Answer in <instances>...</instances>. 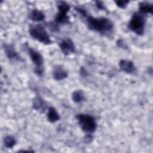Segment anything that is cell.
<instances>
[{
  "label": "cell",
  "instance_id": "obj_7",
  "mask_svg": "<svg viewBox=\"0 0 153 153\" xmlns=\"http://www.w3.org/2000/svg\"><path fill=\"white\" fill-rule=\"evenodd\" d=\"M59 48L63 54L67 56L75 52V47L73 41L70 38H66L60 42Z\"/></svg>",
  "mask_w": 153,
  "mask_h": 153
},
{
  "label": "cell",
  "instance_id": "obj_18",
  "mask_svg": "<svg viewBox=\"0 0 153 153\" xmlns=\"http://www.w3.org/2000/svg\"><path fill=\"white\" fill-rule=\"evenodd\" d=\"M79 74H80V75H81L82 76H83V77H86V76H87L88 75V71H87V69H86L84 67H83V66H82V67L80 68V69H79Z\"/></svg>",
  "mask_w": 153,
  "mask_h": 153
},
{
  "label": "cell",
  "instance_id": "obj_21",
  "mask_svg": "<svg viewBox=\"0 0 153 153\" xmlns=\"http://www.w3.org/2000/svg\"><path fill=\"white\" fill-rule=\"evenodd\" d=\"M23 151V152H26V151ZM29 151V152H30V151Z\"/></svg>",
  "mask_w": 153,
  "mask_h": 153
},
{
  "label": "cell",
  "instance_id": "obj_5",
  "mask_svg": "<svg viewBox=\"0 0 153 153\" xmlns=\"http://www.w3.org/2000/svg\"><path fill=\"white\" fill-rule=\"evenodd\" d=\"M27 48L30 58L35 65L34 72L38 76H42L44 73V59L42 56L39 52L35 50V49L29 47V46Z\"/></svg>",
  "mask_w": 153,
  "mask_h": 153
},
{
  "label": "cell",
  "instance_id": "obj_9",
  "mask_svg": "<svg viewBox=\"0 0 153 153\" xmlns=\"http://www.w3.org/2000/svg\"><path fill=\"white\" fill-rule=\"evenodd\" d=\"M119 66L122 71L127 74H133L136 72V68L131 60L122 59L119 62Z\"/></svg>",
  "mask_w": 153,
  "mask_h": 153
},
{
  "label": "cell",
  "instance_id": "obj_4",
  "mask_svg": "<svg viewBox=\"0 0 153 153\" xmlns=\"http://www.w3.org/2000/svg\"><path fill=\"white\" fill-rule=\"evenodd\" d=\"M30 36L34 39L45 45H49L52 43L49 35L45 28L40 25H32L29 28Z\"/></svg>",
  "mask_w": 153,
  "mask_h": 153
},
{
  "label": "cell",
  "instance_id": "obj_10",
  "mask_svg": "<svg viewBox=\"0 0 153 153\" xmlns=\"http://www.w3.org/2000/svg\"><path fill=\"white\" fill-rule=\"evenodd\" d=\"M32 106L35 110L41 113L44 112L47 108V103L39 95H36L33 99Z\"/></svg>",
  "mask_w": 153,
  "mask_h": 153
},
{
  "label": "cell",
  "instance_id": "obj_2",
  "mask_svg": "<svg viewBox=\"0 0 153 153\" xmlns=\"http://www.w3.org/2000/svg\"><path fill=\"white\" fill-rule=\"evenodd\" d=\"M76 118L81 129L86 134H92L96 131L97 123L93 116L81 113L77 114Z\"/></svg>",
  "mask_w": 153,
  "mask_h": 153
},
{
  "label": "cell",
  "instance_id": "obj_3",
  "mask_svg": "<svg viewBox=\"0 0 153 153\" xmlns=\"http://www.w3.org/2000/svg\"><path fill=\"white\" fill-rule=\"evenodd\" d=\"M146 16L139 12L133 14L128 24V28L137 35H142L145 31Z\"/></svg>",
  "mask_w": 153,
  "mask_h": 153
},
{
  "label": "cell",
  "instance_id": "obj_11",
  "mask_svg": "<svg viewBox=\"0 0 153 153\" xmlns=\"http://www.w3.org/2000/svg\"><path fill=\"white\" fill-rule=\"evenodd\" d=\"M52 75L53 78L57 81H61L68 77V73L66 71L59 65L54 67Z\"/></svg>",
  "mask_w": 153,
  "mask_h": 153
},
{
  "label": "cell",
  "instance_id": "obj_20",
  "mask_svg": "<svg viewBox=\"0 0 153 153\" xmlns=\"http://www.w3.org/2000/svg\"><path fill=\"white\" fill-rule=\"evenodd\" d=\"M96 6L100 10H105V7L102 2L96 1Z\"/></svg>",
  "mask_w": 153,
  "mask_h": 153
},
{
  "label": "cell",
  "instance_id": "obj_13",
  "mask_svg": "<svg viewBox=\"0 0 153 153\" xmlns=\"http://www.w3.org/2000/svg\"><path fill=\"white\" fill-rule=\"evenodd\" d=\"M153 5L152 3L143 1L139 4V12L146 15L147 14H152Z\"/></svg>",
  "mask_w": 153,
  "mask_h": 153
},
{
  "label": "cell",
  "instance_id": "obj_15",
  "mask_svg": "<svg viewBox=\"0 0 153 153\" xmlns=\"http://www.w3.org/2000/svg\"><path fill=\"white\" fill-rule=\"evenodd\" d=\"M72 99L76 103H80L85 100L84 92L81 90H75L72 94Z\"/></svg>",
  "mask_w": 153,
  "mask_h": 153
},
{
  "label": "cell",
  "instance_id": "obj_12",
  "mask_svg": "<svg viewBox=\"0 0 153 153\" xmlns=\"http://www.w3.org/2000/svg\"><path fill=\"white\" fill-rule=\"evenodd\" d=\"M29 17L31 20L36 22L43 21L45 18L44 13L42 11L38 9L32 10L30 11Z\"/></svg>",
  "mask_w": 153,
  "mask_h": 153
},
{
  "label": "cell",
  "instance_id": "obj_8",
  "mask_svg": "<svg viewBox=\"0 0 153 153\" xmlns=\"http://www.w3.org/2000/svg\"><path fill=\"white\" fill-rule=\"evenodd\" d=\"M3 48L7 57L10 60H21V57L13 44H3Z\"/></svg>",
  "mask_w": 153,
  "mask_h": 153
},
{
  "label": "cell",
  "instance_id": "obj_16",
  "mask_svg": "<svg viewBox=\"0 0 153 153\" xmlns=\"http://www.w3.org/2000/svg\"><path fill=\"white\" fill-rule=\"evenodd\" d=\"M4 145L5 147L7 148H12L16 143V138L11 135L6 136L4 138Z\"/></svg>",
  "mask_w": 153,
  "mask_h": 153
},
{
  "label": "cell",
  "instance_id": "obj_19",
  "mask_svg": "<svg viewBox=\"0 0 153 153\" xmlns=\"http://www.w3.org/2000/svg\"><path fill=\"white\" fill-rule=\"evenodd\" d=\"M93 136L91 135V134H87L86 137L84 138V140L85 143H90L91 142L92 140H93Z\"/></svg>",
  "mask_w": 153,
  "mask_h": 153
},
{
  "label": "cell",
  "instance_id": "obj_1",
  "mask_svg": "<svg viewBox=\"0 0 153 153\" xmlns=\"http://www.w3.org/2000/svg\"><path fill=\"white\" fill-rule=\"evenodd\" d=\"M85 22L88 29L103 35L111 33L114 29V23L106 17H94L87 15L85 17Z\"/></svg>",
  "mask_w": 153,
  "mask_h": 153
},
{
  "label": "cell",
  "instance_id": "obj_14",
  "mask_svg": "<svg viewBox=\"0 0 153 153\" xmlns=\"http://www.w3.org/2000/svg\"><path fill=\"white\" fill-rule=\"evenodd\" d=\"M47 117L48 121L50 123H55L59 121L60 118V115L58 112L52 106L48 107Z\"/></svg>",
  "mask_w": 153,
  "mask_h": 153
},
{
  "label": "cell",
  "instance_id": "obj_17",
  "mask_svg": "<svg viewBox=\"0 0 153 153\" xmlns=\"http://www.w3.org/2000/svg\"><path fill=\"white\" fill-rule=\"evenodd\" d=\"M115 4H116V5L120 8H125L128 4L129 3V1H115Z\"/></svg>",
  "mask_w": 153,
  "mask_h": 153
},
{
  "label": "cell",
  "instance_id": "obj_6",
  "mask_svg": "<svg viewBox=\"0 0 153 153\" xmlns=\"http://www.w3.org/2000/svg\"><path fill=\"white\" fill-rule=\"evenodd\" d=\"M57 7L59 12L55 16L54 23L58 25L69 23V17L68 16V13L71 9L70 5L65 1H59Z\"/></svg>",
  "mask_w": 153,
  "mask_h": 153
}]
</instances>
